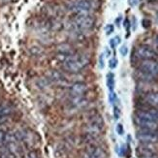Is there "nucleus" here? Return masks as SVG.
<instances>
[{"instance_id":"f257e3e1","label":"nucleus","mask_w":158,"mask_h":158,"mask_svg":"<svg viewBox=\"0 0 158 158\" xmlns=\"http://www.w3.org/2000/svg\"><path fill=\"white\" fill-rule=\"evenodd\" d=\"M89 62V57L85 54L77 53L70 54L63 59V68L64 70L70 73H79L85 67L87 66Z\"/></svg>"},{"instance_id":"f03ea898","label":"nucleus","mask_w":158,"mask_h":158,"mask_svg":"<svg viewBox=\"0 0 158 158\" xmlns=\"http://www.w3.org/2000/svg\"><path fill=\"white\" fill-rule=\"evenodd\" d=\"M104 127V120L100 114H93L89 118L87 124L85 127V135L96 138L103 130Z\"/></svg>"},{"instance_id":"7ed1b4c3","label":"nucleus","mask_w":158,"mask_h":158,"mask_svg":"<svg viewBox=\"0 0 158 158\" xmlns=\"http://www.w3.org/2000/svg\"><path fill=\"white\" fill-rule=\"evenodd\" d=\"M74 25L79 30H88L94 25V18L89 13H77L74 19Z\"/></svg>"},{"instance_id":"20e7f679","label":"nucleus","mask_w":158,"mask_h":158,"mask_svg":"<svg viewBox=\"0 0 158 158\" xmlns=\"http://www.w3.org/2000/svg\"><path fill=\"white\" fill-rule=\"evenodd\" d=\"M137 139L143 145H152L158 142V131L140 129V131L137 132Z\"/></svg>"},{"instance_id":"39448f33","label":"nucleus","mask_w":158,"mask_h":158,"mask_svg":"<svg viewBox=\"0 0 158 158\" xmlns=\"http://www.w3.org/2000/svg\"><path fill=\"white\" fill-rule=\"evenodd\" d=\"M135 53L137 57L143 60H154L158 56L157 52L153 49L146 45H143L137 48Z\"/></svg>"},{"instance_id":"423d86ee","label":"nucleus","mask_w":158,"mask_h":158,"mask_svg":"<svg viewBox=\"0 0 158 158\" xmlns=\"http://www.w3.org/2000/svg\"><path fill=\"white\" fill-rule=\"evenodd\" d=\"M140 71L152 78L158 77V62L155 60H143L140 65Z\"/></svg>"},{"instance_id":"0eeeda50","label":"nucleus","mask_w":158,"mask_h":158,"mask_svg":"<svg viewBox=\"0 0 158 158\" xmlns=\"http://www.w3.org/2000/svg\"><path fill=\"white\" fill-rule=\"evenodd\" d=\"M92 8L93 5L89 0H77L70 5V9L76 13H89Z\"/></svg>"},{"instance_id":"6e6552de","label":"nucleus","mask_w":158,"mask_h":158,"mask_svg":"<svg viewBox=\"0 0 158 158\" xmlns=\"http://www.w3.org/2000/svg\"><path fill=\"white\" fill-rule=\"evenodd\" d=\"M87 92V85L85 82L78 81L73 84L69 87V93L72 97H80V96H84Z\"/></svg>"},{"instance_id":"1a4fd4ad","label":"nucleus","mask_w":158,"mask_h":158,"mask_svg":"<svg viewBox=\"0 0 158 158\" xmlns=\"http://www.w3.org/2000/svg\"><path fill=\"white\" fill-rule=\"evenodd\" d=\"M134 121L137 125H138L141 129H145V130H156L158 129V123L149 119H146L143 118H139V116H134Z\"/></svg>"},{"instance_id":"9d476101","label":"nucleus","mask_w":158,"mask_h":158,"mask_svg":"<svg viewBox=\"0 0 158 158\" xmlns=\"http://www.w3.org/2000/svg\"><path fill=\"white\" fill-rule=\"evenodd\" d=\"M84 158H107V154L103 148L92 146L85 152Z\"/></svg>"},{"instance_id":"9b49d317","label":"nucleus","mask_w":158,"mask_h":158,"mask_svg":"<svg viewBox=\"0 0 158 158\" xmlns=\"http://www.w3.org/2000/svg\"><path fill=\"white\" fill-rule=\"evenodd\" d=\"M138 154L140 158H158L155 152L150 148V145H143L138 148Z\"/></svg>"},{"instance_id":"f8f14e48","label":"nucleus","mask_w":158,"mask_h":158,"mask_svg":"<svg viewBox=\"0 0 158 158\" xmlns=\"http://www.w3.org/2000/svg\"><path fill=\"white\" fill-rule=\"evenodd\" d=\"M13 109L9 105H0V123H4L8 120V118L12 114Z\"/></svg>"},{"instance_id":"ddd939ff","label":"nucleus","mask_w":158,"mask_h":158,"mask_svg":"<svg viewBox=\"0 0 158 158\" xmlns=\"http://www.w3.org/2000/svg\"><path fill=\"white\" fill-rule=\"evenodd\" d=\"M114 75L112 72H109L107 74V86L109 88L110 92H113L114 91Z\"/></svg>"},{"instance_id":"4468645a","label":"nucleus","mask_w":158,"mask_h":158,"mask_svg":"<svg viewBox=\"0 0 158 158\" xmlns=\"http://www.w3.org/2000/svg\"><path fill=\"white\" fill-rule=\"evenodd\" d=\"M49 78L52 80V81H61L63 79V75L61 74L60 72H57V71H52Z\"/></svg>"},{"instance_id":"2eb2a0df","label":"nucleus","mask_w":158,"mask_h":158,"mask_svg":"<svg viewBox=\"0 0 158 158\" xmlns=\"http://www.w3.org/2000/svg\"><path fill=\"white\" fill-rule=\"evenodd\" d=\"M120 42H121L120 37L119 36H115L114 38L110 40V46H111L112 49H114V48L118 46V44H120Z\"/></svg>"},{"instance_id":"dca6fc26","label":"nucleus","mask_w":158,"mask_h":158,"mask_svg":"<svg viewBox=\"0 0 158 158\" xmlns=\"http://www.w3.org/2000/svg\"><path fill=\"white\" fill-rule=\"evenodd\" d=\"M118 59H116L115 57H113L109 61V67L111 68V69H114V68L118 66Z\"/></svg>"},{"instance_id":"f3484780","label":"nucleus","mask_w":158,"mask_h":158,"mask_svg":"<svg viewBox=\"0 0 158 158\" xmlns=\"http://www.w3.org/2000/svg\"><path fill=\"white\" fill-rule=\"evenodd\" d=\"M114 31V26L113 24H107L105 26V33L107 35H111Z\"/></svg>"},{"instance_id":"a211bd4d","label":"nucleus","mask_w":158,"mask_h":158,"mask_svg":"<svg viewBox=\"0 0 158 158\" xmlns=\"http://www.w3.org/2000/svg\"><path fill=\"white\" fill-rule=\"evenodd\" d=\"M114 118L115 120L119 119V118H120V110L118 106L114 107Z\"/></svg>"},{"instance_id":"6ab92c4d","label":"nucleus","mask_w":158,"mask_h":158,"mask_svg":"<svg viewBox=\"0 0 158 158\" xmlns=\"http://www.w3.org/2000/svg\"><path fill=\"white\" fill-rule=\"evenodd\" d=\"M98 64L100 69H103L104 68V64H105V61H104V54H100L99 59H98Z\"/></svg>"},{"instance_id":"aec40b11","label":"nucleus","mask_w":158,"mask_h":158,"mask_svg":"<svg viewBox=\"0 0 158 158\" xmlns=\"http://www.w3.org/2000/svg\"><path fill=\"white\" fill-rule=\"evenodd\" d=\"M119 52L122 56H126L127 53H128V48L126 46H122L119 49Z\"/></svg>"},{"instance_id":"412c9836","label":"nucleus","mask_w":158,"mask_h":158,"mask_svg":"<svg viewBox=\"0 0 158 158\" xmlns=\"http://www.w3.org/2000/svg\"><path fill=\"white\" fill-rule=\"evenodd\" d=\"M5 136H6L5 132L3 131L2 129H0V147H1L5 143Z\"/></svg>"},{"instance_id":"4be33fe9","label":"nucleus","mask_w":158,"mask_h":158,"mask_svg":"<svg viewBox=\"0 0 158 158\" xmlns=\"http://www.w3.org/2000/svg\"><path fill=\"white\" fill-rule=\"evenodd\" d=\"M116 132H118V135H123V133H124V129H123V125L122 124H118L116 125Z\"/></svg>"},{"instance_id":"5701e85b","label":"nucleus","mask_w":158,"mask_h":158,"mask_svg":"<svg viewBox=\"0 0 158 158\" xmlns=\"http://www.w3.org/2000/svg\"><path fill=\"white\" fill-rule=\"evenodd\" d=\"M109 100H110V102H111V103H114V101L116 100V95H115V93H114V92L110 93V95H109Z\"/></svg>"},{"instance_id":"b1692460","label":"nucleus","mask_w":158,"mask_h":158,"mask_svg":"<svg viewBox=\"0 0 158 158\" xmlns=\"http://www.w3.org/2000/svg\"><path fill=\"white\" fill-rule=\"evenodd\" d=\"M25 158H38V156H37V154L35 152H30V153H28L26 155Z\"/></svg>"},{"instance_id":"393cba45","label":"nucleus","mask_w":158,"mask_h":158,"mask_svg":"<svg viewBox=\"0 0 158 158\" xmlns=\"http://www.w3.org/2000/svg\"><path fill=\"white\" fill-rule=\"evenodd\" d=\"M105 53H106V57H109L110 56H111V51L109 50V48H106V50H105Z\"/></svg>"},{"instance_id":"a878e982","label":"nucleus","mask_w":158,"mask_h":158,"mask_svg":"<svg viewBox=\"0 0 158 158\" xmlns=\"http://www.w3.org/2000/svg\"><path fill=\"white\" fill-rule=\"evenodd\" d=\"M120 20H121V17H118V19H115V23L118 24V26H119V24H120Z\"/></svg>"},{"instance_id":"bb28decb","label":"nucleus","mask_w":158,"mask_h":158,"mask_svg":"<svg viewBox=\"0 0 158 158\" xmlns=\"http://www.w3.org/2000/svg\"><path fill=\"white\" fill-rule=\"evenodd\" d=\"M155 41H156V44L158 45V35H157V37H156V39H155Z\"/></svg>"}]
</instances>
